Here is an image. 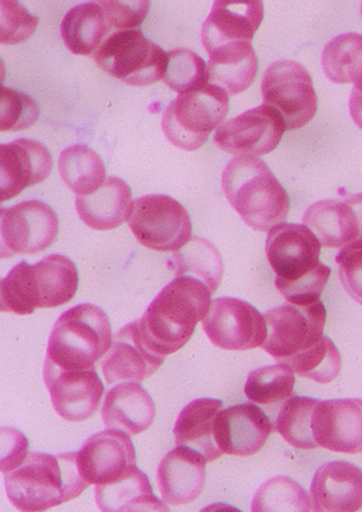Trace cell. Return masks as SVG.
<instances>
[{
  "label": "cell",
  "instance_id": "cell-31",
  "mask_svg": "<svg viewBox=\"0 0 362 512\" xmlns=\"http://www.w3.org/2000/svg\"><path fill=\"white\" fill-rule=\"evenodd\" d=\"M169 267L177 277L192 276L203 281L213 294L221 285L224 263L221 253L212 242L192 237L189 244L173 254Z\"/></svg>",
  "mask_w": 362,
  "mask_h": 512
},
{
  "label": "cell",
  "instance_id": "cell-24",
  "mask_svg": "<svg viewBox=\"0 0 362 512\" xmlns=\"http://www.w3.org/2000/svg\"><path fill=\"white\" fill-rule=\"evenodd\" d=\"M314 511L355 512L362 509V470L333 461L316 470L310 487Z\"/></svg>",
  "mask_w": 362,
  "mask_h": 512
},
{
  "label": "cell",
  "instance_id": "cell-6",
  "mask_svg": "<svg viewBox=\"0 0 362 512\" xmlns=\"http://www.w3.org/2000/svg\"><path fill=\"white\" fill-rule=\"evenodd\" d=\"M229 112V95L221 86L205 85L182 94L163 113L164 135L183 150L201 148L212 131L224 123Z\"/></svg>",
  "mask_w": 362,
  "mask_h": 512
},
{
  "label": "cell",
  "instance_id": "cell-3",
  "mask_svg": "<svg viewBox=\"0 0 362 512\" xmlns=\"http://www.w3.org/2000/svg\"><path fill=\"white\" fill-rule=\"evenodd\" d=\"M222 187L229 204L252 230L270 231L290 214V196L259 158L232 159L224 169Z\"/></svg>",
  "mask_w": 362,
  "mask_h": 512
},
{
  "label": "cell",
  "instance_id": "cell-23",
  "mask_svg": "<svg viewBox=\"0 0 362 512\" xmlns=\"http://www.w3.org/2000/svg\"><path fill=\"white\" fill-rule=\"evenodd\" d=\"M205 457L190 447L177 446L158 466L160 493L168 505L191 504L201 495L206 479Z\"/></svg>",
  "mask_w": 362,
  "mask_h": 512
},
{
  "label": "cell",
  "instance_id": "cell-34",
  "mask_svg": "<svg viewBox=\"0 0 362 512\" xmlns=\"http://www.w3.org/2000/svg\"><path fill=\"white\" fill-rule=\"evenodd\" d=\"M319 402L318 399L306 396H293L284 402L276 422V431L284 441L300 450L318 447L314 438L313 420Z\"/></svg>",
  "mask_w": 362,
  "mask_h": 512
},
{
  "label": "cell",
  "instance_id": "cell-29",
  "mask_svg": "<svg viewBox=\"0 0 362 512\" xmlns=\"http://www.w3.org/2000/svg\"><path fill=\"white\" fill-rule=\"evenodd\" d=\"M209 57V81L221 86L228 95L244 93L258 75V56L250 43L223 45L209 53Z\"/></svg>",
  "mask_w": 362,
  "mask_h": 512
},
{
  "label": "cell",
  "instance_id": "cell-42",
  "mask_svg": "<svg viewBox=\"0 0 362 512\" xmlns=\"http://www.w3.org/2000/svg\"><path fill=\"white\" fill-rule=\"evenodd\" d=\"M336 262L343 287L362 306V240L342 248Z\"/></svg>",
  "mask_w": 362,
  "mask_h": 512
},
{
  "label": "cell",
  "instance_id": "cell-11",
  "mask_svg": "<svg viewBox=\"0 0 362 512\" xmlns=\"http://www.w3.org/2000/svg\"><path fill=\"white\" fill-rule=\"evenodd\" d=\"M206 336L219 349L246 351L263 346L268 324L254 305L236 297H219L212 301L203 320Z\"/></svg>",
  "mask_w": 362,
  "mask_h": 512
},
{
  "label": "cell",
  "instance_id": "cell-19",
  "mask_svg": "<svg viewBox=\"0 0 362 512\" xmlns=\"http://www.w3.org/2000/svg\"><path fill=\"white\" fill-rule=\"evenodd\" d=\"M302 221L324 248H345L362 240V194L316 201L306 209Z\"/></svg>",
  "mask_w": 362,
  "mask_h": 512
},
{
  "label": "cell",
  "instance_id": "cell-28",
  "mask_svg": "<svg viewBox=\"0 0 362 512\" xmlns=\"http://www.w3.org/2000/svg\"><path fill=\"white\" fill-rule=\"evenodd\" d=\"M95 500L104 512L169 511L154 495L148 475L134 466L125 477L95 488Z\"/></svg>",
  "mask_w": 362,
  "mask_h": 512
},
{
  "label": "cell",
  "instance_id": "cell-8",
  "mask_svg": "<svg viewBox=\"0 0 362 512\" xmlns=\"http://www.w3.org/2000/svg\"><path fill=\"white\" fill-rule=\"evenodd\" d=\"M128 226L142 246L162 253H176L192 239L189 212L168 195H145L136 199Z\"/></svg>",
  "mask_w": 362,
  "mask_h": 512
},
{
  "label": "cell",
  "instance_id": "cell-27",
  "mask_svg": "<svg viewBox=\"0 0 362 512\" xmlns=\"http://www.w3.org/2000/svg\"><path fill=\"white\" fill-rule=\"evenodd\" d=\"M223 409V401L196 399L178 415L174 424V442L177 446L192 448L210 463L223 455L215 440V422Z\"/></svg>",
  "mask_w": 362,
  "mask_h": 512
},
{
  "label": "cell",
  "instance_id": "cell-12",
  "mask_svg": "<svg viewBox=\"0 0 362 512\" xmlns=\"http://www.w3.org/2000/svg\"><path fill=\"white\" fill-rule=\"evenodd\" d=\"M2 258L17 254H38L56 241L59 219L48 204L27 200L0 210Z\"/></svg>",
  "mask_w": 362,
  "mask_h": 512
},
{
  "label": "cell",
  "instance_id": "cell-7",
  "mask_svg": "<svg viewBox=\"0 0 362 512\" xmlns=\"http://www.w3.org/2000/svg\"><path fill=\"white\" fill-rule=\"evenodd\" d=\"M104 72L132 86H148L164 79L168 54L139 30L114 32L94 56Z\"/></svg>",
  "mask_w": 362,
  "mask_h": 512
},
{
  "label": "cell",
  "instance_id": "cell-18",
  "mask_svg": "<svg viewBox=\"0 0 362 512\" xmlns=\"http://www.w3.org/2000/svg\"><path fill=\"white\" fill-rule=\"evenodd\" d=\"M53 158L39 141L20 139L0 148V199L16 198L27 187L40 184L52 173Z\"/></svg>",
  "mask_w": 362,
  "mask_h": 512
},
{
  "label": "cell",
  "instance_id": "cell-21",
  "mask_svg": "<svg viewBox=\"0 0 362 512\" xmlns=\"http://www.w3.org/2000/svg\"><path fill=\"white\" fill-rule=\"evenodd\" d=\"M274 425L269 416L254 404L222 409L215 422V440L223 454L251 456L267 443Z\"/></svg>",
  "mask_w": 362,
  "mask_h": 512
},
{
  "label": "cell",
  "instance_id": "cell-2",
  "mask_svg": "<svg viewBox=\"0 0 362 512\" xmlns=\"http://www.w3.org/2000/svg\"><path fill=\"white\" fill-rule=\"evenodd\" d=\"M89 486L82 477L77 452H30L24 463L4 473L8 500L22 512L45 511L66 504Z\"/></svg>",
  "mask_w": 362,
  "mask_h": 512
},
{
  "label": "cell",
  "instance_id": "cell-32",
  "mask_svg": "<svg viewBox=\"0 0 362 512\" xmlns=\"http://www.w3.org/2000/svg\"><path fill=\"white\" fill-rule=\"evenodd\" d=\"M322 66L334 84H354L362 95V35L348 32L329 41L322 53Z\"/></svg>",
  "mask_w": 362,
  "mask_h": 512
},
{
  "label": "cell",
  "instance_id": "cell-35",
  "mask_svg": "<svg viewBox=\"0 0 362 512\" xmlns=\"http://www.w3.org/2000/svg\"><path fill=\"white\" fill-rule=\"evenodd\" d=\"M286 364L267 365L247 377L245 393L254 404L276 405L295 396L296 378Z\"/></svg>",
  "mask_w": 362,
  "mask_h": 512
},
{
  "label": "cell",
  "instance_id": "cell-26",
  "mask_svg": "<svg viewBox=\"0 0 362 512\" xmlns=\"http://www.w3.org/2000/svg\"><path fill=\"white\" fill-rule=\"evenodd\" d=\"M132 203V191L127 182L108 177L98 190L89 195H77L76 210L87 227L109 231L127 221Z\"/></svg>",
  "mask_w": 362,
  "mask_h": 512
},
{
  "label": "cell",
  "instance_id": "cell-46",
  "mask_svg": "<svg viewBox=\"0 0 362 512\" xmlns=\"http://www.w3.org/2000/svg\"><path fill=\"white\" fill-rule=\"evenodd\" d=\"M360 12H361V16H362V3H361V11Z\"/></svg>",
  "mask_w": 362,
  "mask_h": 512
},
{
  "label": "cell",
  "instance_id": "cell-15",
  "mask_svg": "<svg viewBox=\"0 0 362 512\" xmlns=\"http://www.w3.org/2000/svg\"><path fill=\"white\" fill-rule=\"evenodd\" d=\"M322 244L305 224L281 223L268 232L265 253L276 280L295 281L320 263Z\"/></svg>",
  "mask_w": 362,
  "mask_h": 512
},
{
  "label": "cell",
  "instance_id": "cell-44",
  "mask_svg": "<svg viewBox=\"0 0 362 512\" xmlns=\"http://www.w3.org/2000/svg\"><path fill=\"white\" fill-rule=\"evenodd\" d=\"M2 472L8 473L16 469L29 455V442L17 429L2 428Z\"/></svg>",
  "mask_w": 362,
  "mask_h": 512
},
{
  "label": "cell",
  "instance_id": "cell-1",
  "mask_svg": "<svg viewBox=\"0 0 362 512\" xmlns=\"http://www.w3.org/2000/svg\"><path fill=\"white\" fill-rule=\"evenodd\" d=\"M212 295V290L197 278H174L139 320L145 344L162 356L180 351L194 336L197 323L208 315Z\"/></svg>",
  "mask_w": 362,
  "mask_h": 512
},
{
  "label": "cell",
  "instance_id": "cell-33",
  "mask_svg": "<svg viewBox=\"0 0 362 512\" xmlns=\"http://www.w3.org/2000/svg\"><path fill=\"white\" fill-rule=\"evenodd\" d=\"M58 166L64 184L77 195H89L105 182L103 159L87 146L73 145L64 149Z\"/></svg>",
  "mask_w": 362,
  "mask_h": 512
},
{
  "label": "cell",
  "instance_id": "cell-4",
  "mask_svg": "<svg viewBox=\"0 0 362 512\" xmlns=\"http://www.w3.org/2000/svg\"><path fill=\"white\" fill-rule=\"evenodd\" d=\"M79 290V269L61 254L36 264L20 262L2 281V312L27 315L66 305Z\"/></svg>",
  "mask_w": 362,
  "mask_h": 512
},
{
  "label": "cell",
  "instance_id": "cell-43",
  "mask_svg": "<svg viewBox=\"0 0 362 512\" xmlns=\"http://www.w3.org/2000/svg\"><path fill=\"white\" fill-rule=\"evenodd\" d=\"M108 24L121 31L139 27L145 21L150 9L148 0H136V2H100Z\"/></svg>",
  "mask_w": 362,
  "mask_h": 512
},
{
  "label": "cell",
  "instance_id": "cell-25",
  "mask_svg": "<svg viewBox=\"0 0 362 512\" xmlns=\"http://www.w3.org/2000/svg\"><path fill=\"white\" fill-rule=\"evenodd\" d=\"M157 408L150 393L139 382L118 384L105 396L102 419L108 429L128 434L148 431Z\"/></svg>",
  "mask_w": 362,
  "mask_h": 512
},
{
  "label": "cell",
  "instance_id": "cell-10",
  "mask_svg": "<svg viewBox=\"0 0 362 512\" xmlns=\"http://www.w3.org/2000/svg\"><path fill=\"white\" fill-rule=\"evenodd\" d=\"M268 336L263 349L278 363L310 349L324 336L327 310L322 300L310 305L287 304L264 314Z\"/></svg>",
  "mask_w": 362,
  "mask_h": 512
},
{
  "label": "cell",
  "instance_id": "cell-20",
  "mask_svg": "<svg viewBox=\"0 0 362 512\" xmlns=\"http://www.w3.org/2000/svg\"><path fill=\"white\" fill-rule=\"evenodd\" d=\"M164 356L151 351L141 336L139 320L116 333L111 350L102 363L105 381L142 382L162 367Z\"/></svg>",
  "mask_w": 362,
  "mask_h": 512
},
{
  "label": "cell",
  "instance_id": "cell-40",
  "mask_svg": "<svg viewBox=\"0 0 362 512\" xmlns=\"http://www.w3.org/2000/svg\"><path fill=\"white\" fill-rule=\"evenodd\" d=\"M331 274V268L320 262L313 271L295 281L276 280V286L288 303L310 305L320 300Z\"/></svg>",
  "mask_w": 362,
  "mask_h": 512
},
{
  "label": "cell",
  "instance_id": "cell-17",
  "mask_svg": "<svg viewBox=\"0 0 362 512\" xmlns=\"http://www.w3.org/2000/svg\"><path fill=\"white\" fill-rule=\"evenodd\" d=\"M313 431L318 447L341 454H362V400L320 401Z\"/></svg>",
  "mask_w": 362,
  "mask_h": 512
},
{
  "label": "cell",
  "instance_id": "cell-30",
  "mask_svg": "<svg viewBox=\"0 0 362 512\" xmlns=\"http://www.w3.org/2000/svg\"><path fill=\"white\" fill-rule=\"evenodd\" d=\"M107 18L100 3H82L63 17L61 35L66 47L77 56H90L98 52L108 34Z\"/></svg>",
  "mask_w": 362,
  "mask_h": 512
},
{
  "label": "cell",
  "instance_id": "cell-16",
  "mask_svg": "<svg viewBox=\"0 0 362 512\" xmlns=\"http://www.w3.org/2000/svg\"><path fill=\"white\" fill-rule=\"evenodd\" d=\"M77 459L86 482L99 486L125 477L136 466V450L126 432L108 429L87 438Z\"/></svg>",
  "mask_w": 362,
  "mask_h": 512
},
{
  "label": "cell",
  "instance_id": "cell-45",
  "mask_svg": "<svg viewBox=\"0 0 362 512\" xmlns=\"http://www.w3.org/2000/svg\"><path fill=\"white\" fill-rule=\"evenodd\" d=\"M350 113L355 125L362 130V95L354 90L350 96Z\"/></svg>",
  "mask_w": 362,
  "mask_h": 512
},
{
  "label": "cell",
  "instance_id": "cell-41",
  "mask_svg": "<svg viewBox=\"0 0 362 512\" xmlns=\"http://www.w3.org/2000/svg\"><path fill=\"white\" fill-rule=\"evenodd\" d=\"M2 24H0V41L2 44L12 45L22 43L34 34L39 25V18L31 15L24 4L15 0H3Z\"/></svg>",
  "mask_w": 362,
  "mask_h": 512
},
{
  "label": "cell",
  "instance_id": "cell-22",
  "mask_svg": "<svg viewBox=\"0 0 362 512\" xmlns=\"http://www.w3.org/2000/svg\"><path fill=\"white\" fill-rule=\"evenodd\" d=\"M264 20V4L217 0L201 27V41L206 52L235 43H250Z\"/></svg>",
  "mask_w": 362,
  "mask_h": 512
},
{
  "label": "cell",
  "instance_id": "cell-37",
  "mask_svg": "<svg viewBox=\"0 0 362 512\" xmlns=\"http://www.w3.org/2000/svg\"><path fill=\"white\" fill-rule=\"evenodd\" d=\"M300 377L320 384L334 381L341 373V352L328 336H323L310 349L300 352L284 361Z\"/></svg>",
  "mask_w": 362,
  "mask_h": 512
},
{
  "label": "cell",
  "instance_id": "cell-13",
  "mask_svg": "<svg viewBox=\"0 0 362 512\" xmlns=\"http://www.w3.org/2000/svg\"><path fill=\"white\" fill-rule=\"evenodd\" d=\"M286 130L281 114L264 104L222 123L214 143L228 154L256 157L272 153Z\"/></svg>",
  "mask_w": 362,
  "mask_h": 512
},
{
  "label": "cell",
  "instance_id": "cell-9",
  "mask_svg": "<svg viewBox=\"0 0 362 512\" xmlns=\"http://www.w3.org/2000/svg\"><path fill=\"white\" fill-rule=\"evenodd\" d=\"M261 95L265 105L281 114L287 130L306 126L318 112L313 77L299 62L270 64L261 81Z\"/></svg>",
  "mask_w": 362,
  "mask_h": 512
},
{
  "label": "cell",
  "instance_id": "cell-38",
  "mask_svg": "<svg viewBox=\"0 0 362 512\" xmlns=\"http://www.w3.org/2000/svg\"><path fill=\"white\" fill-rule=\"evenodd\" d=\"M163 80L180 95L190 93L208 85V67L204 59L190 49L171 50Z\"/></svg>",
  "mask_w": 362,
  "mask_h": 512
},
{
  "label": "cell",
  "instance_id": "cell-5",
  "mask_svg": "<svg viewBox=\"0 0 362 512\" xmlns=\"http://www.w3.org/2000/svg\"><path fill=\"white\" fill-rule=\"evenodd\" d=\"M111 319L102 308L80 304L54 323L45 360L67 370L95 369L113 344Z\"/></svg>",
  "mask_w": 362,
  "mask_h": 512
},
{
  "label": "cell",
  "instance_id": "cell-39",
  "mask_svg": "<svg viewBox=\"0 0 362 512\" xmlns=\"http://www.w3.org/2000/svg\"><path fill=\"white\" fill-rule=\"evenodd\" d=\"M39 114V105L31 96L4 86L0 89V130H26L38 121Z\"/></svg>",
  "mask_w": 362,
  "mask_h": 512
},
{
  "label": "cell",
  "instance_id": "cell-14",
  "mask_svg": "<svg viewBox=\"0 0 362 512\" xmlns=\"http://www.w3.org/2000/svg\"><path fill=\"white\" fill-rule=\"evenodd\" d=\"M43 378L54 410L67 422H85L98 410L104 384L95 369L67 370L45 360Z\"/></svg>",
  "mask_w": 362,
  "mask_h": 512
},
{
  "label": "cell",
  "instance_id": "cell-36",
  "mask_svg": "<svg viewBox=\"0 0 362 512\" xmlns=\"http://www.w3.org/2000/svg\"><path fill=\"white\" fill-rule=\"evenodd\" d=\"M251 510L306 512L313 511V504L301 484L286 475H278L261 484L252 498Z\"/></svg>",
  "mask_w": 362,
  "mask_h": 512
}]
</instances>
